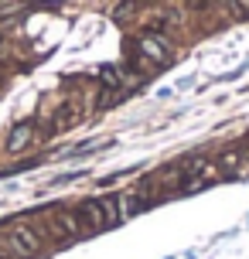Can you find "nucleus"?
<instances>
[{
  "label": "nucleus",
  "mask_w": 249,
  "mask_h": 259,
  "mask_svg": "<svg viewBox=\"0 0 249 259\" xmlns=\"http://www.w3.org/2000/svg\"><path fill=\"white\" fill-rule=\"evenodd\" d=\"M41 242H45V235H41L38 229H31V225H14L11 232L4 235L0 252L7 259H38Z\"/></svg>",
  "instance_id": "1"
},
{
  "label": "nucleus",
  "mask_w": 249,
  "mask_h": 259,
  "mask_svg": "<svg viewBox=\"0 0 249 259\" xmlns=\"http://www.w3.org/2000/svg\"><path fill=\"white\" fill-rule=\"evenodd\" d=\"M168 62H171V41L160 31H144L137 38V68L147 72V68H160Z\"/></svg>",
  "instance_id": "2"
},
{
  "label": "nucleus",
  "mask_w": 249,
  "mask_h": 259,
  "mask_svg": "<svg viewBox=\"0 0 249 259\" xmlns=\"http://www.w3.org/2000/svg\"><path fill=\"white\" fill-rule=\"evenodd\" d=\"M27 11V0H0V24H14L21 21Z\"/></svg>",
  "instance_id": "4"
},
{
  "label": "nucleus",
  "mask_w": 249,
  "mask_h": 259,
  "mask_svg": "<svg viewBox=\"0 0 249 259\" xmlns=\"http://www.w3.org/2000/svg\"><path fill=\"white\" fill-rule=\"evenodd\" d=\"M34 133H38L34 123H17V126L11 130V137H7V150H11V154H21L27 143L34 140Z\"/></svg>",
  "instance_id": "3"
}]
</instances>
